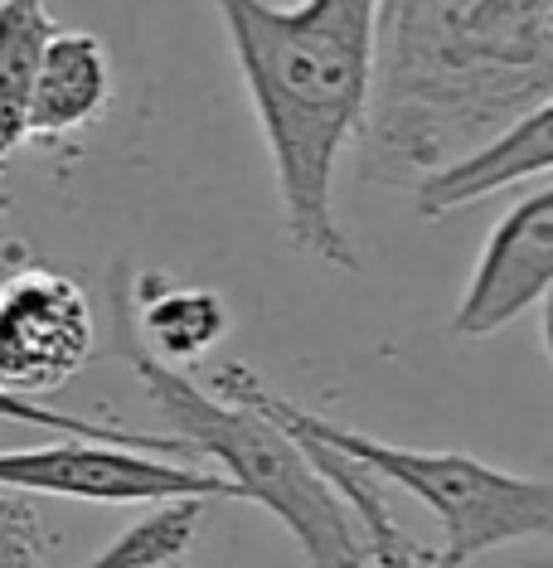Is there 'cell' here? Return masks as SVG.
<instances>
[{"label":"cell","instance_id":"obj_1","mask_svg":"<svg viewBox=\"0 0 553 568\" xmlns=\"http://www.w3.org/2000/svg\"><path fill=\"white\" fill-rule=\"evenodd\" d=\"M253 98L287 243L336 273L359 253L336 219V175L375 102L379 0H214Z\"/></svg>","mask_w":553,"mask_h":568},{"label":"cell","instance_id":"obj_2","mask_svg":"<svg viewBox=\"0 0 553 568\" xmlns=\"http://www.w3.org/2000/svg\"><path fill=\"white\" fill-rule=\"evenodd\" d=\"M553 102V0H379L369 171L418 175Z\"/></svg>","mask_w":553,"mask_h":568},{"label":"cell","instance_id":"obj_3","mask_svg":"<svg viewBox=\"0 0 553 568\" xmlns=\"http://www.w3.org/2000/svg\"><path fill=\"white\" fill-rule=\"evenodd\" d=\"M214 394L224 404H243L263 413V418H273L291 437L340 452L345 462H355V467L375 476L383 490L413 496L442 525V549H432V559L442 568H461L491 549L524 545V539H544L553 529V486L544 476H514L471 457V452L398 447L375 433L345 428L326 413H311L291 404V398H281L277 389H267L257 379V369L238 365V359L214 374Z\"/></svg>","mask_w":553,"mask_h":568},{"label":"cell","instance_id":"obj_4","mask_svg":"<svg viewBox=\"0 0 553 568\" xmlns=\"http://www.w3.org/2000/svg\"><path fill=\"white\" fill-rule=\"evenodd\" d=\"M117 351L141 379L146 398L156 404V413L171 423L175 443L185 452L214 457L224 467L218 476L228 481L234 496L273 510L301 545L306 564L365 568V535H359L350 506L330 490V481L311 467V457H306L301 443L287 428H277L273 418H263V413L243 404H224L218 394H204L180 369L156 365L132 341L122 316H117Z\"/></svg>","mask_w":553,"mask_h":568},{"label":"cell","instance_id":"obj_5","mask_svg":"<svg viewBox=\"0 0 553 568\" xmlns=\"http://www.w3.org/2000/svg\"><path fill=\"white\" fill-rule=\"evenodd\" d=\"M6 496H59L88 506H161V500H228L234 490L218 471H199L136 447L59 437L44 447L0 452Z\"/></svg>","mask_w":553,"mask_h":568},{"label":"cell","instance_id":"obj_6","mask_svg":"<svg viewBox=\"0 0 553 568\" xmlns=\"http://www.w3.org/2000/svg\"><path fill=\"white\" fill-rule=\"evenodd\" d=\"M93 359V306L63 273L16 257L0 273V389L40 398Z\"/></svg>","mask_w":553,"mask_h":568},{"label":"cell","instance_id":"obj_7","mask_svg":"<svg viewBox=\"0 0 553 568\" xmlns=\"http://www.w3.org/2000/svg\"><path fill=\"white\" fill-rule=\"evenodd\" d=\"M553 287V190L534 185L500 224L485 234L467 287L457 296L452 335L491 341L520 316L539 312Z\"/></svg>","mask_w":553,"mask_h":568},{"label":"cell","instance_id":"obj_8","mask_svg":"<svg viewBox=\"0 0 553 568\" xmlns=\"http://www.w3.org/2000/svg\"><path fill=\"white\" fill-rule=\"evenodd\" d=\"M553 171V102L524 112L495 136L457 151L413 175V210L422 219H447L475 200H491L524 180H544Z\"/></svg>","mask_w":553,"mask_h":568},{"label":"cell","instance_id":"obj_9","mask_svg":"<svg viewBox=\"0 0 553 568\" xmlns=\"http://www.w3.org/2000/svg\"><path fill=\"white\" fill-rule=\"evenodd\" d=\"M117 316L126 321V331H132V341L141 351L156 359V365L180 369V374L190 365H199L228 335L224 296L209 287H180L175 277L156 273V267L132 277V287L117 296Z\"/></svg>","mask_w":553,"mask_h":568},{"label":"cell","instance_id":"obj_10","mask_svg":"<svg viewBox=\"0 0 553 568\" xmlns=\"http://www.w3.org/2000/svg\"><path fill=\"white\" fill-rule=\"evenodd\" d=\"M112 108V59L107 44L88 30H54L40 54L30 93V122L24 136L54 146L98 126Z\"/></svg>","mask_w":553,"mask_h":568},{"label":"cell","instance_id":"obj_11","mask_svg":"<svg viewBox=\"0 0 553 568\" xmlns=\"http://www.w3.org/2000/svg\"><path fill=\"white\" fill-rule=\"evenodd\" d=\"M49 34H54L49 0H0V175L30 141L24 122H30V93Z\"/></svg>","mask_w":553,"mask_h":568},{"label":"cell","instance_id":"obj_12","mask_svg":"<svg viewBox=\"0 0 553 568\" xmlns=\"http://www.w3.org/2000/svg\"><path fill=\"white\" fill-rule=\"evenodd\" d=\"M199 520H204V500H161L83 568H171L195 545Z\"/></svg>","mask_w":553,"mask_h":568},{"label":"cell","instance_id":"obj_13","mask_svg":"<svg viewBox=\"0 0 553 568\" xmlns=\"http://www.w3.org/2000/svg\"><path fill=\"white\" fill-rule=\"evenodd\" d=\"M0 418L6 423H24V428H40V433H59V437H93V443H117V447H136V452H185L175 437L161 433H136L122 428V423H102V418H83V413H59L40 404V398H20L10 389H0ZM190 457V452H185Z\"/></svg>","mask_w":553,"mask_h":568},{"label":"cell","instance_id":"obj_14","mask_svg":"<svg viewBox=\"0 0 553 568\" xmlns=\"http://www.w3.org/2000/svg\"><path fill=\"white\" fill-rule=\"evenodd\" d=\"M54 529L30 496H0V568H49Z\"/></svg>","mask_w":553,"mask_h":568},{"label":"cell","instance_id":"obj_15","mask_svg":"<svg viewBox=\"0 0 553 568\" xmlns=\"http://www.w3.org/2000/svg\"><path fill=\"white\" fill-rule=\"evenodd\" d=\"M10 214V195H6V190H0V219H6Z\"/></svg>","mask_w":553,"mask_h":568},{"label":"cell","instance_id":"obj_16","mask_svg":"<svg viewBox=\"0 0 553 568\" xmlns=\"http://www.w3.org/2000/svg\"><path fill=\"white\" fill-rule=\"evenodd\" d=\"M171 568H185V564H171Z\"/></svg>","mask_w":553,"mask_h":568}]
</instances>
